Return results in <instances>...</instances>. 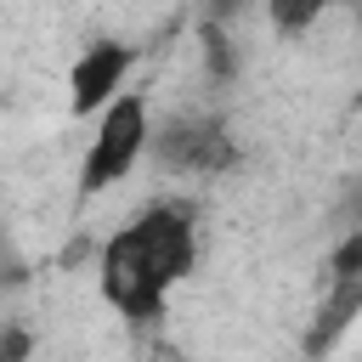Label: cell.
<instances>
[{
	"label": "cell",
	"instance_id": "6da1fadb",
	"mask_svg": "<svg viewBox=\"0 0 362 362\" xmlns=\"http://www.w3.org/2000/svg\"><path fill=\"white\" fill-rule=\"evenodd\" d=\"M198 260V226L192 209L181 204H147L136 221H124L102 255H96V288L102 300L130 317V322H153L164 311V300L175 294V283H187Z\"/></svg>",
	"mask_w": 362,
	"mask_h": 362
},
{
	"label": "cell",
	"instance_id": "52a82bcc",
	"mask_svg": "<svg viewBox=\"0 0 362 362\" xmlns=\"http://www.w3.org/2000/svg\"><path fill=\"white\" fill-rule=\"evenodd\" d=\"M204 62H209V79H232L238 74V51H232L226 23H204Z\"/></svg>",
	"mask_w": 362,
	"mask_h": 362
},
{
	"label": "cell",
	"instance_id": "8992f818",
	"mask_svg": "<svg viewBox=\"0 0 362 362\" xmlns=\"http://www.w3.org/2000/svg\"><path fill=\"white\" fill-rule=\"evenodd\" d=\"M322 11H328V0H266V17L277 34H305Z\"/></svg>",
	"mask_w": 362,
	"mask_h": 362
},
{
	"label": "cell",
	"instance_id": "5b68a950",
	"mask_svg": "<svg viewBox=\"0 0 362 362\" xmlns=\"http://www.w3.org/2000/svg\"><path fill=\"white\" fill-rule=\"evenodd\" d=\"M136 68V45H124V40H96V45H85L79 57H74V68H68V107L79 113V119H90V113H102L119 90H124V74Z\"/></svg>",
	"mask_w": 362,
	"mask_h": 362
},
{
	"label": "cell",
	"instance_id": "3957f363",
	"mask_svg": "<svg viewBox=\"0 0 362 362\" xmlns=\"http://www.w3.org/2000/svg\"><path fill=\"white\" fill-rule=\"evenodd\" d=\"M356 311H362V232H345L328 266V294L317 300V317L305 328V356H328L339 334L356 322Z\"/></svg>",
	"mask_w": 362,
	"mask_h": 362
},
{
	"label": "cell",
	"instance_id": "ba28073f",
	"mask_svg": "<svg viewBox=\"0 0 362 362\" xmlns=\"http://www.w3.org/2000/svg\"><path fill=\"white\" fill-rule=\"evenodd\" d=\"M243 0H209V11H204V23H226L232 11H238Z\"/></svg>",
	"mask_w": 362,
	"mask_h": 362
},
{
	"label": "cell",
	"instance_id": "7a4b0ae2",
	"mask_svg": "<svg viewBox=\"0 0 362 362\" xmlns=\"http://www.w3.org/2000/svg\"><path fill=\"white\" fill-rule=\"evenodd\" d=\"M147 136H153L147 96L141 90H119L96 113L90 147H85V164H79V192H107L113 181H124L136 170V158L147 153Z\"/></svg>",
	"mask_w": 362,
	"mask_h": 362
},
{
	"label": "cell",
	"instance_id": "277c9868",
	"mask_svg": "<svg viewBox=\"0 0 362 362\" xmlns=\"http://www.w3.org/2000/svg\"><path fill=\"white\" fill-rule=\"evenodd\" d=\"M147 147L158 153L164 170H187V175H215L232 164V130L221 119H170L164 130L147 136Z\"/></svg>",
	"mask_w": 362,
	"mask_h": 362
}]
</instances>
